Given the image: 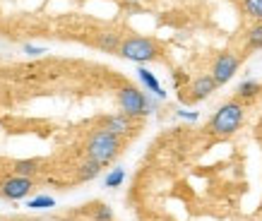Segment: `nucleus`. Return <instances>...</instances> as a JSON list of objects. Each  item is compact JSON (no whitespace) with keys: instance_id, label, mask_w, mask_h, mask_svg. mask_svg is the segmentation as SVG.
Returning <instances> with one entry per match:
<instances>
[{"instance_id":"17","label":"nucleus","mask_w":262,"mask_h":221,"mask_svg":"<svg viewBox=\"0 0 262 221\" xmlns=\"http://www.w3.org/2000/svg\"><path fill=\"white\" fill-rule=\"evenodd\" d=\"M15 171H17V175L29 178V175L36 171V161H17V164H15Z\"/></svg>"},{"instance_id":"10","label":"nucleus","mask_w":262,"mask_h":221,"mask_svg":"<svg viewBox=\"0 0 262 221\" xmlns=\"http://www.w3.org/2000/svg\"><path fill=\"white\" fill-rule=\"evenodd\" d=\"M248 48L250 51H260L262 48V22L255 24L253 29L248 32Z\"/></svg>"},{"instance_id":"9","label":"nucleus","mask_w":262,"mask_h":221,"mask_svg":"<svg viewBox=\"0 0 262 221\" xmlns=\"http://www.w3.org/2000/svg\"><path fill=\"white\" fill-rule=\"evenodd\" d=\"M137 77H140V82H142L144 87L149 89L154 96H159V99H166V92L161 89L159 84V79L154 77V72H149L147 68H137Z\"/></svg>"},{"instance_id":"6","label":"nucleus","mask_w":262,"mask_h":221,"mask_svg":"<svg viewBox=\"0 0 262 221\" xmlns=\"http://www.w3.org/2000/svg\"><path fill=\"white\" fill-rule=\"evenodd\" d=\"M3 195L8 200H22L29 195L32 190V178H24V175H15V178H8V181L0 185Z\"/></svg>"},{"instance_id":"15","label":"nucleus","mask_w":262,"mask_h":221,"mask_svg":"<svg viewBox=\"0 0 262 221\" xmlns=\"http://www.w3.org/2000/svg\"><path fill=\"white\" fill-rule=\"evenodd\" d=\"M29 209H51V207H56V200L48 197V195H39V197L29 200Z\"/></svg>"},{"instance_id":"11","label":"nucleus","mask_w":262,"mask_h":221,"mask_svg":"<svg viewBox=\"0 0 262 221\" xmlns=\"http://www.w3.org/2000/svg\"><path fill=\"white\" fill-rule=\"evenodd\" d=\"M260 94V84L257 82H253V79H248V82H243L238 87V96H241V101L243 99H253V96Z\"/></svg>"},{"instance_id":"1","label":"nucleus","mask_w":262,"mask_h":221,"mask_svg":"<svg viewBox=\"0 0 262 221\" xmlns=\"http://www.w3.org/2000/svg\"><path fill=\"white\" fill-rule=\"evenodd\" d=\"M243 116H246V108H243V101L238 99H231L224 106L216 108V113L209 120V130L214 135H233L243 125Z\"/></svg>"},{"instance_id":"12","label":"nucleus","mask_w":262,"mask_h":221,"mask_svg":"<svg viewBox=\"0 0 262 221\" xmlns=\"http://www.w3.org/2000/svg\"><path fill=\"white\" fill-rule=\"evenodd\" d=\"M243 10L248 12V17L262 22V0H243Z\"/></svg>"},{"instance_id":"19","label":"nucleus","mask_w":262,"mask_h":221,"mask_svg":"<svg viewBox=\"0 0 262 221\" xmlns=\"http://www.w3.org/2000/svg\"><path fill=\"white\" fill-rule=\"evenodd\" d=\"M24 53L32 55V58H36V55L46 53V48H43V46H32V43H24Z\"/></svg>"},{"instance_id":"20","label":"nucleus","mask_w":262,"mask_h":221,"mask_svg":"<svg viewBox=\"0 0 262 221\" xmlns=\"http://www.w3.org/2000/svg\"><path fill=\"white\" fill-rule=\"evenodd\" d=\"M178 116H181V118H188V120H198L200 118L198 113H192V110H178Z\"/></svg>"},{"instance_id":"3","label":"nucleus","mask_w":262,"mask_h":221,"mask_svg":"<svg viewBox=\"0 0 262 221\" xmlns=\"http://www.w3.org/2000/svg\"><path fill=\"white\" fill-rule=\"evenodd\" d=\"M118 55L130 60V63H151V60L159 58V46L151 39H144V36H130V39L120 41Z\"/></svg>"},{"instance_id":"18","label":"nucleus","mask_w":262,"mask_h":221,"mask_svg":"<svg viewBox=\"0 0 262 221\" xmlns=\"http://www.w3.org/2000/svg\"><path fill=\"white\" fill-rule=\"evenodd\" d=\"M94 221H113V212H111V207H106V205H99V207H96V212H94Z\"/></svg>"},{"instance_id":"7","label":"nucleus","mask_w":262,"mask_h":221,"mask_svg":"<svg viewBox=\"0 0 262 221\" xmlns=\"http://www.w3.org/2000/svg\"><path fill=\"white\" fill-rule=\"evenodd\" d=\"M190 92L195 101H202V99H207V96H212L216 92V82L212 79V75H202L190 84Z\"/></svg>"},{"instance_id":"8","label":"nucleus","mask_w":262,"mask_h":221,"mask_svg":"<svg viewBox=\"0 0 262 221\" xmlns=\"http://www.w3.org/2000/svg\"><path fill=\"white\" fill-rule=\"evenodd\" d=\"M103 130H108L113 135H125L133 130V118L125 116V113H116V116H108V118L103 120Z\"/></svg>"},{"instance_id":"13","label":"nucleus","mask_w":262,"mask_h":221,"mask_svg":"<svg viewBox=\"0 0 262 221\" xmlns=\"http://www.w3.org/2000/svg\"><path fill=\"white\" fill-rule=\"evenodd\" d=\"M96 43H99V48H103V51H118L120 39L116 36V34H101Z\"/></svg>"},{"instance_id":"16","label":"nucleus","mask_w":262,"mask_h":221,"mask_svg":"<svg viewBox=\"0 0 262 221\" xmlns=\"http://www.w3.org/2000/svg\"><path fill=\"white\" fill-rule=\"evenodd\" d=\"M125 181V171L123 168H113L111 173L106 175V188H120Z\"/></svg>"},{"instance_id":"5","label":"nucleus","mask_w":262,"mask_h":221,"mask_svg":"<svg viewBox=\"0 0 262 221\" xmlns=\"http://www.w3.org/2000/svg\"><path fill=\"white\" fill-rule=\"evenodd\" d=\"M241 68V58L236 53H222L214 60V68H212V79L216 82V87H222L226 82L233 79V75L238 72Z\"/></svg>"},{"instance_id":"2","label":"nucleus","mask_w":262,"mask_h":221,"mask_svg":"<svg viewBox=\"0 0 262 221\" xmlns=\"http://www.w3.org/2000/svg\"><path fill=\"white\" fill-rule=\"evenodd\" d=\"M120 151V137L108 132V130H96L87 142V157L89 161H96L99 166H106L108 161L118 157Z\"/></svg>"},{"instance_id":"4","label":"nucleus","mask_w":262,"mask_h":221,"mask_svg":"<svg viewBox=\"0 0 262 221\" xmlns=\"http://www.w3.org/2000/svg\"><path fill=\"white\" fill-rule=\"evenodd\" d=\"M118 103H120V113H125L130 118H142L147 113H151V103L149 99L140 92L137 87H123L118 92Z\"/></svg>"},{"instance_id":"14","label":"nucleus","mask_w":262,"mask_h":221,"mask_svg":"<svg viewBox=\"0 0 262 221\" xmlns=\"http://www.w3.org/2000/svg\"><path fill=\"white\" fill-rule=\"evenodd\" d=\"M99 173H101V166L96 164V161H87V164L80 168V178H82V181H92V178H96Z\"/></svg>"}]
</instances>
